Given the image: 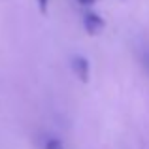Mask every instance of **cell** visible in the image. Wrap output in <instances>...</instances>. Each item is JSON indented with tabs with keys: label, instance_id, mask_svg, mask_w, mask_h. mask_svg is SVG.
<instances>
[{
	"label": "cell",
	"instance_id": "6da1fadb",
	"mask_svg": "<svg viewBox=\"0 0 149 149\" xmlns=\"http://www.w3.org/2000/svg\"><path fill=\"white\" fill-rule=\"evenodd\" d=\"M83 26L91 36H96V34H100L102 29H104V19H102L98 13H95V11H87V13L83 15Z\"/></svg>",
	"mask_w": 149,
	"mask_h": 149
},
{
	"label": "cell",
	"instance_id": "8992f818",
	"mask_svg": "<svg viewBox=\"0 0 149 149\" xmlns=\"http://www.w3.org/2000/svg\"><path fill=\"white\" fill-rule=\"evenodd\" d=\"M146 64H147V68H149V49L146 51Z\"/></svg>",
	"mask_w": 149,
	"mask_h": 149
},
{
	"label": "cell",
	"instance_id": "277c9868",
	"mask_svg": "<svg viewBox=\"0 0 149 149\" xmlns=\"http://www.w3.org/2000/svg\"><path fill=\"white\" fill-rule=\"evenodd\" d=\"M36 2H38V8L45 13V11H47V2H49V0H36Z\"/></svg>",
	"mask_w": 149,
	"mask_h": 149
},
{
	"label": "cell",
	"instance_id": "7a4b0ae2",
	"mask_svg": "<svg viewBox=\"0 0 149 149\" xmlns=\"http://www.w3.org/2000/svg\"><path fill=\"white\" fill-rule=\"evenodd\" d=\"M72 70L79 81H89V61L83 57V55H74L72 57Z\"/></svg>",
	"mask_w": 149,
	"mask_h": 149
},
{
	"label": "cell",
	"instance_id": "3957f363",
	"mask_svg": "<svg viewBox=\"0 0 149 149\" xmlns=\"http://www.w3.org/2000/svg\"><path fill=\"white\" fill-rule=\"evenodd\" d=\"M42 149H64V143L55 136H45L42 140Z\"/></svg>",
	"mask_w": 149,
	"mask_h": 149
},
{
	"label": "cell",
	"instance_id": "5b68a950",
	"mask_svg": "<svg viewBox=\"0 0 149 149\" xmlns=\"http://www.w3.org/2000/svg\"><path fill=\"white\" fill-rule=\"evenodd\" d=\"M79 4H83V6H91V4H95L96 0H77Z\"/></svg>",
	"mask_w": 149,
	"mask_h": 149
}]
</instances>
